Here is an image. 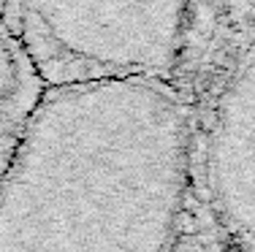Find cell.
Segmentation results:
<instances>
[{
	"instance_id": "cell-2",
	"label": "cell",
	"mask_w": 255,
	"mask_h": 252,
	"mask_svg": "<svg viewBox=\"0 0 255 252\" xmlns=\"http://www.w3.org/2000/svg\"><path fill=\"white\" fill-rule=\"evenodd\" d=\"M187 3H0L46 89L171 82L187 55Z\"/></svg>"
},
{
	"instance_id": "cell-1",
	"label": "cell",
	"mask_w": 255,
	"mask_h": 252,
	"mask_svg": "<svg viewBox=\"0 0 255 252\" xmlns=\"http://www.w3.org/2000/svg\"><path fill=\"white\" fill-rule=\"evenodd\" d=\"M193 173L177 84L46 89L0 184V252H179Z\"/></svg>"
},
{
	"instance_id": "cell-3",
	"label": "cell",
	"mask_w": 255,
	"mask_h": 252,
	"mask_svg": "<svg viewBox=\"0 0 255 252\" xmlns=\"http://www.w3.org/2000/svg\"><path fill=\"white\" fill-rule=\"evenodd\" d=\"M201 176L217 225L242 252H255V30L212 92Z\"/></svg>"
},
{
	"instance_id": "cell-4",
	"label": "cell",
	"mask_w": 255,
	"mask_h": 252,
	"mask_svg": "<svg viewBox=\"0 0 255 252\" xmlns=\"http://www.w3.org/2000/svg\"><path fill=\"white\" fill-rule=\"evenodd\" d=\"M44 95L46 87L30 57L0 19V184L25 141Z\"/></svg>"
}]
</instances>
